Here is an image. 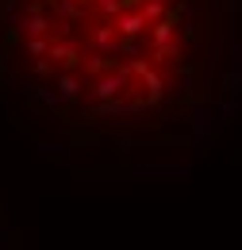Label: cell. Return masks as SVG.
<instances>
[{"label":"cell","mask_w":242,"mask_h":250,"mask_svg":"<svg viewBox=\"0 0 242 250\" xmlns=\"http://www.w3.org/2000/svg\"><path fill=\"white\" fill-rule=\"evenodd\" d=\"M0 100L73 146L196 150L242 104V0H0Z\"/></svg>","instance_id":"obj_1"}]
</instances>
